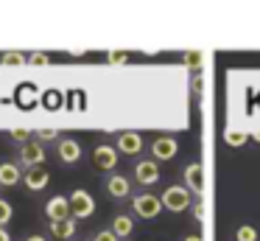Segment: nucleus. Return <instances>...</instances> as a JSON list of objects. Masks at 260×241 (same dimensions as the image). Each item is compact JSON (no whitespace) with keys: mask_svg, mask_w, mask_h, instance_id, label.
<instances>
[{"mask_svg":"<svg viewBox=\"0 0 260 241\" xmlns=\"http://www.w3.org/2000/svg\"><path fill=\"white\" fill-rule=\"evenodd\" d=\"M159 199H162V207L171 213H185L187 207H190L193 202V194L185 188V185H168V188L159 194Z\"/></svg>","mask_w":260,"mask_h":241,"instance_id":"f257e3e1","label":"nucleus"},{"mask_svg":"<svg viewBox=\"0 0 260 241\" xmlns=\"http://www.w3.org/2000/svg\"><path fill=\"white\" fill-rule=\"evenodd\" d=\"M68 202H70V216H73L76 222H79V219H90L92 213H95V199H92V194L84 188L70 191Z\"/></svg>","mask_w":260,"mask_h":241,"instance_id":"f03ea898","label":"nucleus"},{"mask_svg":"<svg viewBox=\"0 0 260 241\" xmlns=\"http://www.w3.org/2000/svg\"><path fill=\"white\" fill-rule=\"evenodd\" d=\"M132 210L140 219H157L162 213V199L157 194H135L132 196Z\"/></svg>","mask_w":260,"mask_h":241,"instance_id":"7ed1b4c3","label":"nucleus"},{"mask_svg":"<svg viewBox=\"0 0 260 241\" xmlns=\"http://www.w3.org/2000/svg\"><path fill=\"white\" fill-rule=\"evenodd\" d=\"M159 163L157 160H137L135 163V182L137 185H143V188H151V185H157L159 182Z\"/></svg>","mask_w":260,"mask_h":241,"instance_id":"20e7f679","label":"nucleus"},{"mask_svg":"<svg viewBox=\"0 0 260 241\" xmlns=\"http://www.w3.org/2000/svg\"><path fill=\"white\" fill-rule=\"evenodd\" d=\"M118 157H120V151L109 143H98L95 149H92V163H95V168H101V171H112V168L118 166Z\"/></svg>","mask_w":260,"mask_h":241,"instance_id":"39448f33","label":"nucleus"},{"mask_svg":"<svg viewBox=\"0 0 260 241\" xmlns=\"http://www.w3.org/2000/svg\"><path fill=\"white\" fill-rule=\"evenodd\" d=\"M20 163L25 168H40L45 163V149L40 140H28L25 146H20Z\"/></svg>","mask_w":260,"mask_h":241,"instance_id":"423d86ee","label":"nucleus"},{"mask_svg":"<svg viewBox=\"0 0 260 241\" xmlns=\"http://www.w3.org/2000/svg\"><path fill=\"white\" fill-rule=\"evenodd\" d=\"M182 185H185L190 194H202L204 191V168H202V163H187L185 171H182Z\"/></svg>","mask_w":260,"mask_h":241,"instance_id":"0eeeda50","label":"nucleus"},{"mask_svg":"<svg viewBox=\"0 0 260 241\" xmlns=\"http://www.w3.org/2000/svg\"><path fill=\"white\" fill-rule=\"evenodd\" d=\"M176 151H179V143H176L174 138H168V135H162V138H157L151 143V160H157V163L174 160Z\"/></svg>","mask_w":260,"mask_h":241,"instance_id":"6e6552de","label":"nucleus"},{"mask_svg":"<svg viewBox=\"0 0 260 241\" xmlns=\"http://www.w3.org/2000/svg\"><path fill=\"white\" fill-rule=\"evenodd\" d=\"M115 149H118L120 154H126V157L140 154V149H143L140 132H120L118 138H115Z\"/></svg>","mask_w":260,"mask_h":241,"instance_id":"1a4fd4ad","label":"nucleus"},{"mask_svg":"<svg viewBox=\"0 0 260 241\" xmlns=\"http://www.w3.org/2000/svg\"><path fill=\"white\" fill-rule=\"evenodd\" d=\"M45 216L51 219V222H64V219H73V216H70L68 196H51V199L45 202Z\"/></svg>","mask_w":260,"mask_h":241,"instance_id":"9d476101","label":"nucleus"},{"mask_svg":"<svg viewBox=\"0 0 260 241\" xmlns=\"http://www.w3.org/2000/svg\"><path fill=\"white\" fill-rule=\"evenodd\" d=\"M107 194L112 196V199H129V196H132V182L123 177V174H109Z\"/></svg>","mask_w":260,"mask_h":241,"instance_id":"9b49d317","label":"nucleus"},{"mask_svg":"<svg viewBox=\"0 0 260 241\" xmlns=\"http://www.w3.org/2000/svg\"><path fill=\"white\" fill-rule=\"evenodd\" d=\"M59 160L68 163V166H73V163L81 160V143L73 138H62L59 140Z\"/></svg>","mask_w":260,"mask_h":241,"instance_id":"f8f14e48","label":"nucleus"},{"mask_svg":"<svg viewBox=\"0 0 260 241\" xmlns=\"http://www.w3.org/2000/svg\"><path fill=\"white\" fill-rule=\"evenodd\" d=\"M23 182H25V188L28 191H42V188H48V182H51V174L45 171V168H28V171L23 174Z\"/></svg>","mask_w":260,"mask_h":241,"instance_id":"ddd939ff","label":"nucleus"},{"mask_svg":"<svg viewBox=\"0 0 260 241\" xmlns=\"http://www.w3.org/2000/svg\"><path fill=\"white\" fill-rule=\"evenodd\" d=\"M23 174L20 171V166H14V163H0V185L3 188H14V185L23 182Z\"/></svg>","mask_w":260,"mask_h":241,"instance_id":"4468645a","label":"nucleus"},{"mask_svg":"<svg viewBox=\"0 0 260 241\" xmlns=\"http://www.w3.org/2000/svg\"><path fill=\"white\" fill-rule=\"evenodd\" d=\"M112 230L118 238H129L132 233H135V219L132 216H126V213H118V216H112Z\"/></svg>","mask_w":260,"mask_h":241,"instance_id":"2eb2a0df","label":"nucleus"},{"mask_svg":"<svg viewBox=\"0 0 260 241\" xmlns=\"http://www.w3.org/2000/svg\"><path fill=\"white\" fill-rule=\"evenodd\" d=\"M73 233H76V219L51 222V235H56V238H73Z\"/></svg>","mask_w":260,"mask_h":241,"instance_id":"dca6fc26","label":"nucleus"},{"mask_svg":"<svg viewBox=\"0 0 260 241\" xmlns=\"http://www.w3.org/2000/svg\"><path fill=\"white\" fill-rule=\"evenodd\" d=\"M257 230L252 227V224H241V227L235 230V241H257Z\"/></svg>","mask_w":260,"mask_h":241,"instance_id":"f3484780","label":"nucleus"},{"mask_svg":"<svg viewBox=\"0 0 260 241\" xmlns=\"http://www.w3.org/2000/svg\"><path fill=\"white\" fill-rule=\"evenodd\" d=\"M0 62H3V65H23V62H28V59H25L23 53H17V50H6V53L0 56Z\"/></svg>","mask_w":260,"mask_h":241,"instance_id":"a211bd4d","label":"nucleus"},{"mask_svg":"<svg viewBox=\"0 0 260 241\" xmlns=\"http://www.w3.org/2000/svg\"><path fill=\"white\" fill-rule=\"evenodd\" d=\"M12 216H14L12 205H9L6 199H0V227H6V224L12 222Z\"/></svg>","mask_w":260,"mask_h":241,"instance_id":"6ab92c4d","label":"nucleus"},{"mask_svg":"<svg viewBox=\"0 0 260 241\" xmlns=\"http://www.w3.org/2000/svg\"><path fill=\"white\" fill-rule=\"evenodd\" d=\"M9 135H12V140H17V143H23V146L31 140V132H28V129H12Z\"/></svg>","mask_w":260,"mask_h":241,"instance_id":"aec40b11","label":"nucleus"},{"mask_svg":"<svg viewBox=\"0 0 260 241\" xmlns=\"http://www.w3.org/2000/svg\"><path fill=\"white\" fill-rule=\"evenodd\" d=\"M224 138H226V143H232V146H241L243 140H246V135H241V132H232V129H226V132H224Z\"/></svg>","mask_w":260,"mask_h":241,"instance_id":"412c9836","label":"nucleus"},{"mask_svg":"<svg viewBox=\"0 0 260 241\" xmlns=\"http://www.w3.org/2000/svg\"><path fill=\"white\" fill-rule=\"evenodd\" d=\"M92 241H120V238L112 233V230H98V233L92 235Z\"/></svg>","mask_w":260,"mask_h":241,"instance_id":"4be33fe9","label":"nucleus"},{"mask_svg":"<svg viewBox=\"0 0 260 241\" xmlns=\"http://www.w3.org/2000/svg\"><path fill=\"white\" fill-rule=\"evenodd\" d=\"M109 62L112 65H123V62H129V53H123V50H109Z\"/></svg>","mask_w":260,"mask_h":241,"instance_id":"5701e85b","label":"nucleus"},{"mask_svg":"<svg viewBox=\"0 0 260 241\" xmlns=\"http://www.w3.org/2000/svg\"><path fill=\"white\" fill-rule=\"evenodd\" d=\"M28 62H34V65H48V62H51V56H48V53H31Z\"/></svg>","mask_w":260,"mask_h":241,"instance_id":"b1692460","label":"nucleus"},{"mask_svg":"<svg viewBox=\"0 0 260 241\" xmlns=\"http://www.w3.org/2000/svg\"><path fill=\"white\" fill-rule=\"evenodd\" d=\"M37 138H40V140H53V138H56V132H53V129H42Z\"/></svg>","mask_w":260,"mask_h":241,"instance_id":"393cba45","label":"nucleus"},{"mask_svg":"<svg viewBox=\"0 0 260 241\" xmlns=\"http://www.w3.org/2000/svg\"><path fill=\"white\" fill-rule=\"evenodd\" d=\"M182 241H202V235H199V233H187V235H182Z\"/></svg>","mask_w":260,"mask_h":241,"instance_id":"a878e982","label":"nucleus"},{"mask_svg":"<svg viewBox=\"0 0 260 241\" xmlns=\"http://www.w3.org/2000/svg\"><path fill=\"white\" fill-rule=\"evenodd\" d=\"M23 241H48V238L42 233H34V235H28V238H23Z\"/></svg>","mask_w":260,"mask_h":241,"instance_id":"bb28decb","label":"nucleus"},{"mask_svg":"<svg viewBox=\"0 0 260 241\" xmlns=\"http://www.w3.org/2000/svg\"><path fill=\"white\" fill-rule=\"evenodd\" d=\"M0 241H12V235H9L6 227H0Z\"/></svg>","mask_w":260,"mask_h":241,"instance_id":"cd10ccee","label":"nucleus"},{"mask_svg":"<svg viewBox=\"0 0 260 241\" xmlns=\"http://www.w3.org/2000/svg\"><path fill=\"white\" fill-rule=\"evenodd\" d=\"M185 62H187V65H196L199 56H196V53H187V56H185Z\"/></svg>","mask_w":260,"mask_h":241,"instance_id":"c85d7f7f","label":"nucleus"}]
</instances>
